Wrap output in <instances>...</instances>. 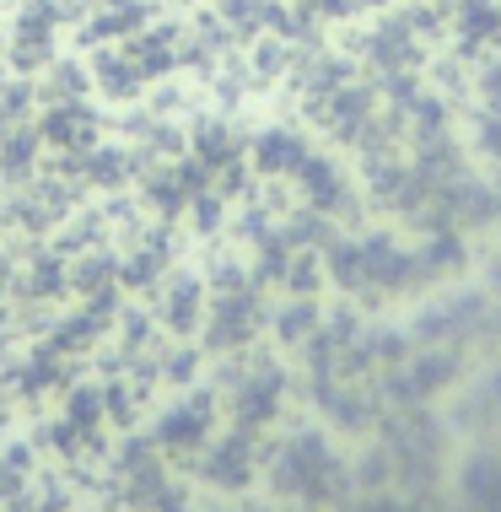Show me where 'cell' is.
<instances>
[{
  "label": "cell",
  "instance_id": "1",
  "mask_svg": "<svg viewBox=\"0 0 501 512\" xmlns=\"http://www.w3.org/2000/svg\"><path fill=\"white\" fill-rule=\"evenodd\" d=\"M60 22H65V11L54 6V0H22L11 33L0 38V44H6L11 71H22V76L49 71V65H54V33H60Z\"/></svg>",
  "mask_w": 501,
  "mask_h": 512
},
{
  "label": "cell",
  "instance_id": "2",
  "mask_svg": "<svg viewBox=\"0 0 501 512\" xmlns=\"http://www.w3.org/2000/svg\"><path fill=\"white\" fill-rule=\"evenodd\" d=\"M38 141H49L60 157H81V151H92L97 141V114H92V103L81 98V103H54L44 124H38Z\"/></svg>",
  "mask_w": 501,
  "mask_h": 512
},
{
  "label": "cell",
  "instance_id": "3",
  "mask_svg": "<svg viewBox=\"0 0 501 512\" xmlns=\"http://www.w3.org/2000/svg\"><path fill=\"white\" fill-rule=\"evenodd\" d=\"M44 98L49 108L54 103H81V98H92V71H81V65H49V76H44Z\"/></svg>",
  "mask_w": 501,
  "mask_h": 512
}]
</instances>
